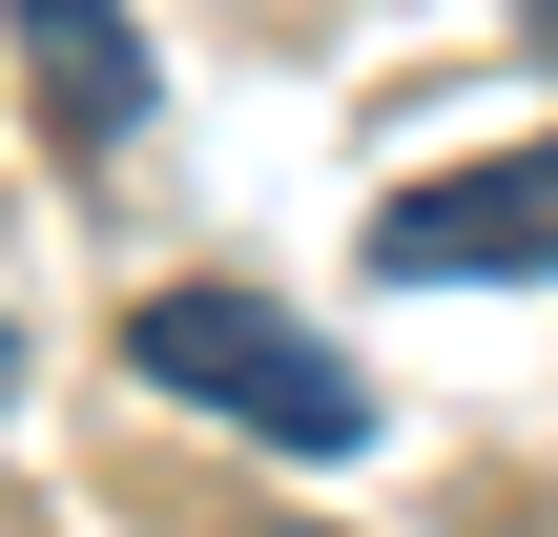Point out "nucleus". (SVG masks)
Masks as SVG:
<instances>
[{
  "label": "nucleus",
  "instance_id": "nucleus-1",
  "mask_svg": "<svg viewBox=\"0 0 558 537\" xmlns=\"http://www.w3.org/2000/svg\"><path fill=\"white\" fill-rule=\"evenodd\" d=\"M124 373L186 393V414H228V435H269V455H352L373 435V373L311 310H269V290H145L124 310Z\"/></svg>",
  "mask_w": 558,
  "mask_h": 537
},
{
  "label": "nucleus",
  "instance_id": "nucleus-6",
  "mask_svg": "<svg viewBox=\"0 0 558 537\" xmlns=\"http://www.w3.org/2000/svg\"><path fill=\"white\" fill-rule=\"evenodd\" d=\"M0 393H21V331H0Z\"/></svg>",
  "mask_w": 558,
  "mask_h": 537
},
{
  "label": "nucleus",
  "instance_id": "nucleus-4",
  "mask_svg": "<svg viewBox=\"0 0 558 537\" xmlns=\"http://www.w3.org/2000/svg\"><path fill=\"white\" fill-rule=\"evenodd\" d=\"M518 41H538V62H558V0H518Z\"/></svg>",
  "mask_w": 558,
  "mask_h": 537
},
{
  "label": "nucleus",
  "instance_id": "nucleus-2",
  "mask_svg": "<svg viewBox=\"0 0 558 537\" xmlns=\"http://www.w3.org/2000/svg\"><path fill=\"white\" fill-rule=\"evenodd\" d=\"M558 269V145H497V166H435L373 207V290H518Z\"/></svg>",
  "mask_w": 558,
  "mask_h": 537
},
{
  "label": "nucleus",
  "instance_id": "nucleus-3",
  "mask_svg": "<svg viewBox=\"0 0 558 537\" xmlns=\"http://www.w3.org/2000/svg\"><path fill=\"white\" fill-rule=\"evenodd\" d=\"M0 41L41 62V124H62L83 166L145 124V21H124V0H0Z\"/></svg>",
  "mask_w": 558,
  "mask_h": 537
},
{
  "label": "nucleus",
  "instance_id": "nucleus-5",
  "mask_svg": "<svg viewBox=\"0 0 558 537\" xmlns=\"http://www.w3.org/2000/svg\"><path fill=\"white\" fill-rule=\"evenodd\" d=\"M248 537H331V517H248Z\"/></svg>",
  "mask_w": 558,
  "mask_h": 537
}]
</instances>
